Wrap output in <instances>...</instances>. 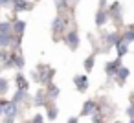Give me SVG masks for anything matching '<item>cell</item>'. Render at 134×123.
<instances>
[{"mask_svg":"<svg viewBox=\"0 0 134 123\" xmlns=\"http://www.w3.org/2000/svg\"><path fill=\"white\" fill-rule=\"evenodd\" d=\"M8 30H9L8 24L0 26V31H2V35H0V44H8Z\"/></svg>","mask_w":134,"mask_h":123,"instance_id":"1","label":"cell"},{"mask_svg":"<svg viewBox=\"0 0 134 123\" xmlns=\"http://www.w3.org/2000/svg\"><path fill=\"white\" fill-rule=\"evenodd\" d=\"M94 112V103L92 101H88V103H85V108H83V114L86 116V114H92Z\"/></svg>","mask_w":134,"mask_h":123,"instance_id":"2","label":"cell"},{"mask_svg":"<svg viewBox=\"0 0 134 123\" xmlns=\"http://www.w3.org/2000/svg\"><path fill=\"white\" fill-rule=\"evenodd\" d=\"M75 85L83 90V88L86 86V77H75Z\"/></svg>","mask_w":134,"mask_h":123,"instance_id":"3","label":"cell"},{"mask_svg":"<svg viewBox=\"0 0 134 123\" xmlns=\"http://www.w3.org/2000/svg\"><path fill=\"white\" fill-rule=\"evenodd\" d=\"M6 114H8V116L15 114V105H13V103H11V105H8V108H6Z\"/></svg>","mask_w":134,"mask_h":123,"instance_id":"4","label":"cell"},{"mask_svg":"<svg viewBox=\"0 0 134 123\" xmlns=\"http://www.w3.org/2000/svg\"><path fill=\"white\" fill-rule=\"evenodd\" d=\"M125 52H127V44H125V42H121V44H119V55H123Z\"/></svg>","mask_w":134,"mask_h":123,"instance_id":"5","label":"cell"},{"mask_svg":"<svg viewBox=\"0 0 134 123\" xmlns=\"http://www.w3.org/2000/svg\"><path fill=\"white\" fill-rule=\"evenodd\" d=\"M68 42H70V44H72V42H74V46H75V44H77V37H75V33H72V37H70V39H68Z\"/></svg>","mask_w":134,"mask_h":123,"instance_id":"6","label":"cell"},{"mask_svg":"<svg viewBox=\"0 0 134 123\" xmlns=\"http://www.w3.org/2000/svg\"><path fill=\"white\" fill-rule=\"evenodd\" d=\"M92 63H94V59H92V57H90L88 61H85V66H86V70H90V68H92Z\"/></svg>","mask_w":134,"mask_h":123,"instance_id":"7","label":"cell"},{"mask_svg":"<svg viewBox=\"0 0 134 123\" xmlns=\"http://www.w3.org/2000/svg\"><path fill=\"white\" fill-rule=\"evenodd\" d=\"M103 19H105V15H103V13H99V15H97V24H103V22H105Z\"/></svg>","mask_w":134,"mask_h":123,"instance_id":"8","label":"cell"},{"mask_svg":"<svg viewBox=\"0 0 134 123\" xmlns=\"http://www.w3.org/2000/svg\"><path fill=\"white\" fill-rule=\"evenodd\" d=\"M119 77H121V79H123V77H127V70H125V68H123V70H119Z\"/></svg>","mask_w":134,"mask_h":123,"instance_id":"9","label":"cell"},{"mask_svg":"<svg viewBox=\"0 0 134 123\" xmlns=\"http://www.w3.org/2000/svg\"><path fill=\"white\" fill-rule=\"evenodd\" d=\"M68 123H77V119H75V118H72V119H70Z\"/></svg>","mask_w":134,"mask_h":123,"instance_id":"10","label":"cell"},{"mask_svg":"<svg viewBox=\"0 0 134 123\" xmlns=\"http://www.w3.org/2000/svg\"><path fill=\"white\" fill-rule=\"evenodd\" d=\"M129 114H132V116H134V108H129Z\"/></svg>","mask_w":134,"mask_h":123,"instance_id":"11","label":"cell"},{"mask_svg":"<svg viewBox=\"0 0 134 123\" xmlns=\"http://www.w3.org/2000/svg\"><path fill=\"white\" fill-rule=\"evenodd\" d=\"M0 112H2V105H0Z\"/></svg>","mask_w":134,"mask_h":123,"instance_id":"12","label":"cell"},{"mask_svg":"<svg viewBox=\"0 0 134 123\" xmlns=\"http://www.w3.org/2000/svg\"><path fill=\"white\" fill-rule=\"evenodd\" d=\"M130 123H134V119H132V121H130Z\"/></svg>","mask_w":134,"mask_h":123,"instance_id":"13","label":"cell"}]
</instances>
